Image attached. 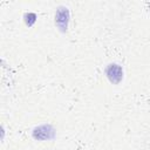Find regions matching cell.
<instances>
[{"label": "cell", "mask_w": 150, "mask_h": 150, "mask_svg": "<svg viewBox=\"0 0 150 150\" xmlns=\"http://www.w3.org/2000/svg\"><path fill=\"white\" fill-rule=\"evenodd\" d=\"M69 19H70V13L69 9L64 6H60L56 9L55 13V25L57 27V29L62 33H66L68 29V23H69Z\"/></svg>", "instance_id": "1"}, {"label": "cell", "mask_w": 150, "mask_h": 150, "mask_svg": "<svg viewBox=\"0 0 150 150\" xmlns=\"http://www.w3.org/2000/svg\"><path fill=\"white\" fill-rule=\"evenodd\" d=\"M32 136L39 141H49L55 137V129L50 124H41L33 129Z\"/></svg>", "instance_id": "2"}, {"label": "cell", "mask_w": 150, "mask_h": 150, "mask_svg": "<svg viewBox=\"0 0 150 150\" xmlns=\"http://www.w3.org/2000/svg\"><path fill=\"white\" fill-rule=\"evenodd\" d=\"M105 75L112 84H118L123 80V68L117 63H110L105 68Z\"/></svg>", "instance_id": "3"}]
</instances>
